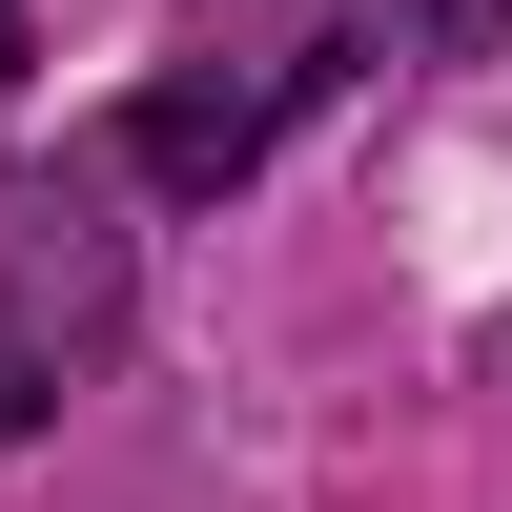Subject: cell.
I'll use <instances>...</instances> for the list:
<instances>
[{
	"instance_id": "cell-1",
	"label": "cell",
	"mask_w": 512,
	"mask_h": 512,
	"mask_svg": "<svg viewBox=\"0 0 512 512\" xmlns=\"http://www.w3.org/2000/svg\"><path fill=\"white\" fill-rule=\"evenodd\" d=\"M328 82H349V41L328 21H267V41H205V62H164L144 82V123H123V164H144V185H246V164L287 144V103H328Z\"/></svg>"
},
{
	"instance_id": "cell-2",
	"label": "cell",
	"mask_w": 512,
	"mask_h": 512,
	"mask_svg": "<svg viewBox=\"0 0 512 512\" xmlns=\"http://www.w3.org/2000/svg\"><path fill=\"white\" fill-rule=\"evenodd\" d=\"M123 328V246H103V205L62 185V164H0V349L62 390V349H103Z\"/></svg>"
},
{
	"instance_id": "cell-3",
	"label": "cell",
	"mask_w": 512,
	"mask_h": 512,
	"mask_svg": "<svg viewBox=\"0 0 512 512\" xmlns=\"http://www.w3.org/2000/svg\"><path fill=\"white\" fill-rule=\"evenodd\" d=\"M369 21H390V62H492L512 0H369Z\"/></svg>"
},
{
	"instance_id": "cell-4",
	"label": "cell",
	"mask_w": 512,
	"mask_h": 512,
	"mask_svg": "<svg viewBox=\"0 0 512 512\" xmlns=\"http://www.w3.org/2000/svg\"><path fill=\"white\" fill-rule=\"evenodd\" d=\"M21 431H41V369H21V349H0V451H21Z\"/></svg>"
},
{
	"instance_id": "cell-5",
	"label": "cell",
	"mask_w": 512,
	"mask_h": 512,
	"mask_svg": "<svg viewBox=\"0 0 512 512\" xmlns=\"http://www.w3.org/2000/svg\"><path fill=\"white\" fill-rule=\"evenodd\" d=\"M0 82H21V0H0Z\"/></svg>"
}]
</instances>
